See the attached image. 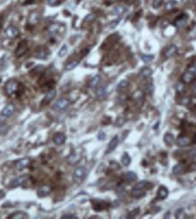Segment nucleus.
<instances>
[{
	"mask_svg": "<svg viewBox=\"0 0 196 219\" xmlns=\"http://www.w3.org/2000/svg\"><path fill=\"white\" fill-rule=\"evenodd\" d=\"M4 196H5V193L3 192V191L0 190V199H2Z\"/></svg>",
	"mask_w": 196,
	"mask_h": 219,
	"instance_id": "47",
	"label": "nucleus"
},
{
	"mask_svg": "<svg viewBox=\"0 0 196 219\" xmlns=\"http://www.w3.org/2000/svg\"><path fill=\"white\" fill-rule=\"evenodd\" d=\"M2 64V61H0V65H1Z\"/></svg>",
	"mask_w": 196,
	"mask_h": 219,
	"instance_id": "49",
	"label": "nucleus"
},
{
	"mask_svg": "<svg viewBox=\"0 0 196 219\" xmlns=\"http://www.w3.org/2000/svg\"><path fill=\"white\" fill-rule=\"evenodd\" d=\"M104 136H105V135H104V133H100L99 135H98L99 140H104Z\"/></svg>",
	"mask_w": 196,
	"mask_h": 219,
	"instance_id": "45",
	"label": "nucleus"
},
{
	"mask_svg": "<svg viewBox=\"0 0 196 219\" xmlns=\"http://www.w3.org/2000/svg\"><path fill=\"white\" fill-rule=\"evenodd\" d=\"M157 195L158 197L161 198V199H164L167 197L168 195V190L166 187H160L159 189H158V192H157Z\"/></svg>",
	"mask_w": 196,
	"mask_h": 219,
	"instance_id": "19",
	"label": "nucleus"
},
{
	"mask_svg": "<svg viewBox=\"0 0 196 219\" xmlns=\"http://www.w3.org/2000/svg\"><path fill=\"white\" fill-rule=\"evenodd\" d=\"M135 99H136V102L138 104L140 103V105H142V103L143 101V94L141 92H138L137 95H135Z\"/></svg>",
	"mask_w": 196,
	"mask_h": 219,
	"instance_id": "36",
	"label": "nucleus"
},
{
	"mask_svg": "<svg viewBox=\"0 0 196 219\" xmlns=\"http://www.w3.org/2000/svg\"><path fill=\"white\" fill-rule=\"evenodd\" d=\"M186 21H187V18H186V16H181V18H179L176 20L175 25H176L177 27H179V28H182V27H183L184 26H185Z\"/></svg>",
	"mask_w": 196,
	"mask_h": 219,
	"instance_id": "22",
	"label": "nucleus"
},
{
	"mask_svg": "<svg viewBox=\"0 0 196 219\" xmlns=\"http://www.w3.org/2000/svg\"><path fill=\"white\" fill-rule=\"evenodd\" d=\"M61 2L59 0H48V5H51V7H55V5H58Z\"/></svg>",
	"mask_w": 196,
	"mask_h": 219,
	"instance_id": "39",
	"label": "nucleus"
},
{
	"mask_svg": "<svg viewBox=\"0 0 196 219\" xmlns=\"http://www.w3.org/2000/svg\"><path fill=\"white\" fill-rule=\"evenodd\" d=\"M175 89H176V91H177L178 93L183 92V91H184V85L182 83V82H179V83H177V85H176Z\"/></svg>",
	"mask_w": 196,
	"mask_h": 219,
	"instance_id": "37",
	"label": "nucleus"
},
{
	"mask_svg": "<svg viewBox=\"0 0 196 219\" xmlns=\"http://www.w3.org/2000/svg\"><path fill=\"white\" fill-rule=\"evenodd\" d=\"M110 1H112V2H114V1H115V0H110Z\"/></svg>",
	"mask_w": 196,
	"mask_h": 219,
	"instance_id": "48",
	"label": "nucleus"
},
{
	"mask_svg": "<svg viewBox=\"0 0 196 219\" xmlns=\"http://www.w3.org/2000/svg\"><path fill=\"white\" fill-rule=\"evenodd\" d=\"M190 143H191V140H190L189 137L187 136H179V137L176 139V144L178 146H188Z\"/></svg>",
	"mask_w": 196,
	"mask_h": 219,
	"instance_id": "13",
	"label": "nucleus"
},
{
	"mask_svg": "<svg viewBox=\"0 0 196 219\" xmlns=\"http://www.w3.org/2000/svg\"><path fill=\"white\" fill-rule=\"evenodd\" d=\"M59 1H60V2H62V1H63V0H59Z\"/></svg>",
	"mask_w": 196,
	"mask_h": 219,
	"instance_id": "50",
	"label": "nucleus"
},
{
	"mask_svg": "<svg viewBox=\"0 0 196 219\" xmlns=\"http://www.w3.org/2000/svg\"><path fill=\"white\" fill-rule=\"evenodd\" d=\"M127 86H128V82H127L126 80H123V81L120 82V83H119L118 85H117L116 90L118 91V92H120V91H122V90H124L125 88H126Z\"/></svg>",
	"mask_w": 196,
	"mask_h": 219,
	"instance_id": "32",
	"label": "nucleus"
},
{
	"mask_svg": "<svg viewBox=\"0 0 196 219\" xmlns=\"http://www.w3.org/2000/svg\"><path fill=\"white\" fill-rule=\"evenodd\" d=\"M147 90H148V93H149V94H152V92H153V90H154V86H153V85H152V84H150V85L148 86Z\"/></svg>",
	"mask_w": 196,
	"mask_h": 219,
	"instance_id": "42",
	"label": "nucleus"
},
{
	"mask_svg": "<svg viewBox=\"0 0 196 219\" xmlns=\"http://www.w3.org/2000/svg\"><path fill=\"white\" fill-rule=\"evenodd\" d=\"M127 182H134L137 179V176L133 172H127L125 177Z\"/></svg>",
	"mask_w": 196,
	"mask_h": 219,
	"instance_id": "25",
	"label": "nucleus"
},
{
	"mask_svg": "<svg viewBox=\"0 0 196 219\" xmlns=\"http://www.w3.org/2000/svg\"><path fill=\"white\" fill-rule=\"evenodd\" d=\"M192 93H193V96L194 97H196V85L193 86V90H192Z\"/></svg>",
	"mask_w": 196,
	"mask_h": 219,
	"instance_id": "44",
	"label": "nucleus"
},
{
	"mask_svg": "<svg viewBox=\"0 0 196 219\" xmlns=\"http://www.w3.org/2000/svg\"><path fill=\"white\" fill-rule=\"evenodd\" d=\"M164 139L165 144H167L168 146H172L174 143V137H173V135L171 133H166L164 135Z\"/></svg>",
	"mask_w": 196,
	"mask_h": 219,
	"instance_id": "21",
	"label": "nucleus"
},
{
	"mask_svg": "<svg viewBox=\"0 0 196 219\" xmlns=\"http://www.w3.org/2000/svg\"><path fill=\"white\" fill-rule=\"evenodd\" d=\"M39 18H40V15L37 13H32L29 15V18H28V22L30 24H36L37 22L39 21Z\"/></svg>",
	"mask_w": 196,
	"mask_h": 219,
	"instance_id": "24",
	"label": "nucleus"
},
{
	"mask_svg": "<svg viewBox=\"0 0 196 219\" xmlns=\"http://www.w3.org/2000/svg\"><path fill=\"white\" fill-rule=\"evenodd\" d=\"M117 145H118V136L115 135L114 137L111 139L110 143L108 144L107 149H106V151H105V154H109V153L113 152L116 148Z\"/></svg>",
	"mask_w": 196,
	"mask_h": 219,
	"instance_id": "9",
	"label": "nucleus"
},
{
	"mask_svg": "<svg viewBox=\"0 0 196 219\" xmlns=\"http://www.w3.org/2000/svg\"><path fill=\"white\" fill-rule=\"evenodd\" d=\"M163 1H164V0H154V2H153L154 8H155V9L159 8L161 7V5L163 4Z\"/></svg>",
	"mask_w": 196,
	"mask_h": 219,
	"instance_id": "38",
	"label": "nucleus"
},
{
	"mask_svg": "<svg viewBox=\"0 0 196 219\" xmlns=\"http://www.w3.org/2000/svg\"><path fill=\"white\" fill-rule=\"evenodd\" d=\"M189 70L192 71V72H196V61H194L191 65H190Z\"/></svg>",
	"mask_w": 196,
	"mask_h": 219,
	"instance_id": "40",
	"label": "nucleus"
},
{
	"mask_svg": "<svg viewBox=\"0 0 196 219\" xmlns=\"http://www.w3.org/2000/svg\"><path fill=\"white\" fill-rule=\"evenodd\" d=\"M195 3H196V0H195Z\"/></svg>",
	"mask_w": 196,
	"mask_h": 219,
	"instance_id": "51",
	"label": "nucleus"
},
{
	"mask_svg": "<svg viewBox=\"0 0 196 219\" xmlns=\"http://www.w3.org/2000/svg\"><path fill=\"white\" fill-rule=\"evenodd\" d=\"M28 217V216H27L26 214H25V213L23 212H16L15 213V214H12L11 216H8V218H18V219H21V218H26Z\"/></svg>",
	"mask_w": 196,
	"mask_h": 219,
	"instance_id": "27",
	"label": "nucleus"
},
{
	"mask_svg": "<svg viewBox=\"0 0 196 219\" xmlns=\"http://www.w3.org/2000/svg\"><path fill=\"white\" fill-rule=\"evenodd\" d=\"M5 35H7L8 38H15L19 35V31L16 27L10 26L7 27V30H5Z\"/></svg>",
	"mask_w": 196,
	"mask_h": 219,
	"instance_id": "10",
	"label": "nucleus"
},
{
	"mask_svg": "<svg viewBox=\"0 0 196 219\" xmlns=\"http://www.w3.org/2000/svg\"><path fill=\"white\" fill-rule=\"evenodd\" d=\"M63 218H76V216L74 215H65L63 216Z\"/></svg>",
	"mask_w": 196,
	"mask_h": 219,
	"instance_id": "43",
	"label": "nucleus"
},
{
	"mask_svg": "<svg viewBox=\"0 0 196 219\" xmlns=\"http://www.w3.org/2000/svg\"><path fill=\"white\" fill-rule=\"evenodd\" d=\"M147 182L146 181H141L139 182L138 184H136L133 187V188L132 189V195L133 196V197H140V196H142L144 195V187L145 185H146Z\"/></svg>",
	"mask_w": 196,
	"mask_h": 219,
	"instance_id": "2",
	"label": "nucleus"
},
{
	"mask_svg": "<svg viewBox=\"0 0 196 219\" xmlns=\"http://www.w3.org/2000/svg\"><path fill=\"white\" fill-rule=\"evenodd\" d=\"M125 11V7H121V5H118V7H116L114 9L113 13H114L115 15H121L122 14H124Z\"/></svg>",
	"mask_w": 196,
	"mask_h": 219,
	"instance_id": "34",
	"label": "nucleus"
},
{
	"mask_svg": "<svg viewBox=\"0 0 196 219\" xmlns=\"http://www.w3.org/2000/svg\"><path fill=\"white\" fill-rule=\"evenodd\" d=\"M86 169L84 166H79L75 170L73 178H74V181L76 184H81L84 181V179L86 178Z\"/></svg>",
	"mask_w": 196,
	"mask_h": 219,
	"instance_id": "1",
	"label": "nucleus"
},
{
	"mask_svg": "<svg viewBox=\"0 0 196 219\" xmlns=\"http://www.w3.org/2000/svg\"><path fill=\"white\" fill-rule=\"evenodd\" d=\"M69 105H70V102L68 99H66V98H60V99H58L54 104L53 109L55 111H63L68 107Z\"/></svg>",
	"mask_w": 196,
	"mask_h": 219,
	"instance_id": "4",
	"label": "nucleus"
},
{
	"mask_svg": "<svg viewBox=\"0 0 196 219\" xmlns=\"http://www.w3.org/2000/svg\"><path fill=\"white\" fill-rule=\"evenodd\" d=\"M18 86L19 84L15 80H10L8 81L7 84H5V93H7V96H12L18 90Z\"/></svg>",
	"mask_w": 196,
	"mask_h": 219,
	"instance_id": "3",
	"label": "nucleus"
},
{
	"mask_svg": "<svg viewBox=\"0 0 196 219\" xmlns=\"http://www.w3.org/2000/svg\"><path fill=\"white\" fill-rule=\"evenodd\" d=\"M30 165V159L27 157L21 158L20 160L16 161L15 163V167L18 169V170H22V169L26 168V166H28Z\"/></svg>",
	"mask_w": 196,
	"mask_h": 219,
	"instance_id": "8",
	"label": "nucleus"
},
{
	"mask_svg": "<svg viewBox=\"0 0 196 219\" xmlns=\"http://www.w3.org/2000/svg\"><path fill=\"white\" fill-rule=\"evenodd\" d=\"M194 78H195L194 72H192V71H190V70L188 72L184 73L183 75V82H185V83H190V82H192Z\"/></svg>",
	"mask_w": 196,
	"mask_h": 219,
	"instance_id": "15",
	"label": "nucleus"
},
{
	"mask_svg": "<svg viewBox=\"0 0 196 219\" xmlns=\"http://www.w3.org/2000/svg\"><path fill=\"white\" fill-rule=\"evenodd\" d=\"M154 57L152 56V55H141V59L143 60V62L144 63H151L154 60Z\"/></svg>",
	"mask_w": 196,
	"mask_h": 219,
	"instance_id": "31",
	"label": "nucleus"
},
{
	"mask_svg": "<svg viewBox=\"0 0 196 219\" xmlns=\"http://www.w3.org/2000/svg\"><path fill=\"white\" fill-rule=\"evenodd\" d=\"M81 158H82V153L78 150H75L68 156L67 161H68V163L71 164V165H75V164H77L80 161Z\"/></svg>",
	"mask_w": 196,
	"mask_h": 219,
	"instance_id": "5",
	"label": "nucleus"
},
{
	"mask_svg": "<svg viewBox=\"0 0 196 219\" xmlns=\"http://www.w3.org/2000/svg\"><path fill=\"white\" fill-rule=\"evenodd\" d=\"M176 51H177L176 46L174 45H171L170 46H168L166 48V50L164 52V57L166 58H170V57H172L173 55L176 53Z\"/></svg>",
	"mask_w": 196,
	"mask_h": 219,
	"instance_id": "14",
	"label": "nucleus"
},
{
	"mask_svg": "<svg viewBox=\"0 0 196 219\" xmlns=\"http://www.w3.org/2000/svg\"><path fill=\"white\" fill-rule=\"evenodd\" d=\"M96 95L98 97L102 98L106 96V87L105 86H101L96 90Z\"/></svg>",
	"mask_w": 196,
	"mask_h": 219,
	"instance_id": "30",
	"label": "nucleus"
},
{
	"mask_svg": "<svg viewBox=\"0 0 196 219\" xmlns=\"http://www.w3.org/2000/svg\"><path fill=\"white\" fill-rule=\"evenodd\" d=\"M100 80H101L100 75L94 76V77L90 80V82H89V86H90L91 88H94V87L97 86V85L99 84Z\"/></svg>",
	"mask_w": 196,
	"mask_h": 219,
	"instance_id": "23",
	"label": "nucleus"
},
{
	"mask_svg": "<svg viewBox=\"0 0 196 219\" xmlns=\"http://www.w3.org/2000/svg\"><path fill=\"white\" fill-rule=\"evenodd\" d=\"M27 179H28V177H27V176H26V175H24V176H20L11 182L10 187H18L19 185H22L23 184H25Z\"/></svg>",
	"mask_w": 196,
	"mask_h": 219,
	"instance_id": "7",
	"label": "nucleus"
},
{
	"mask_svg": "<svg viewBox=\"0 0 196 219\" xmlns=\"http://www.w3.org/2000/svg\"><path fill=\"white\" fill-rule=\"evenodd\" d=\"M50 187L48 185H43L37 191V195L40 196V197H44V196H46L47 195H49L50 193Z\"/></svg>",
	"mask_w": 196,
	"mask_h": 219,
	"instance_id": "16",
	"label": "nucleus"
},
{
	"mask_svg": "<svg viewBox=\"0 0 196 219\" xmlns=\"http://www.w3.org/2000/svg\"><path fill=\"white\" fill-rule=\"evenodd\" d=\"M183 171V166L181 165V164H178V165H175L172 168V173L176 175V176H179L181 175Z\"/></svg>",
	"mask_w": 196,
	"mask_h": 219,
	"instance_id": "26",
	"label": "nucleus"
},
{
	"mask_svg": "<svg viewBox=\"0 0 196 219\" xmlns=\"http://www.w3.org/2000/svg\"><path fill=\"white\" fill-rule=\"evenodd\" d=\"M190 98L186 97V98H183V99L182 100V105H187L188 103H190Z\"/></svg>",
	"mask_w": 196,
	"mask_h": 219,
	"instance_id": "41",
	"label": "nucleus"
},
{
	"mask_svg": "<svg viewBox=\"0 0 196 219\" xmlns=\"http://www.w3.org/2000/svg\"><path fill=\"white\" fill-rule=\"evenodd\" d=\"M27 47H28V46H27V42L26 41H22L21 43H19L18 48L15 49L16 57H20L23 56V55H25L26 50H27Z\"/></svg>",
	"mask_w": 196,
	"mask_h": 219,
	"instance_id": "6",
	"label": "nucleus"
},
{
	"mask_svg": "<svg viewBox=\"0 0 196 219\" xmlns=\"http://www.w3.org/2000/svg\"><path fill=\"white\" fill-rule=\"evenodd\" d=\"M122 163L125 166H128L131 163V157L129 156V155L127 153H125L124 156L122 157Z\"/></svg>",
	"mask_w": 196,
	"mask_h": 219,
	"instance_id": "29",
	"label": "nucleus"
},
{
	"mask_svg": "<svg viewBox=\"0 0 196 219\" xmlns=\"http://www.w3.org/2000/svg\"><path fill=\"white\" fill-rule=\"evenodd\" d=\"M78 64H79V61H77V60H73V61H71V62H69L68 64L65 65V69L67 70V71H70V70H72V69H74Z\"/></svg>",
	"mask_w": 196,
	"mask_h": 219,
	"instance_id": "28",
	"label": "nucleus"
},
{
	"mask_svg": "<svg viewBox=\"0 0 196 219\" xmlns=\"http://www.w3.org/2000/svg\"><path fill=\"white\" fill-rule=\"evenodd\" d=\"M14 110H15V106L12 104H8V105H7L3 108V110L1 112V116L4 117H8L14 113Z\"/></svg>",
	"mask_w": 196,
	"mask_h": 219,
	"instance_id": "11",
	"label": "nucleus"
},
{
	"mask_svg": "<svg viewBox=\"0 0 196 219\" xmlns=\"http://www.w3.org/2000/svg\"><path fill=\"white\" fill-rule=\"evenodd\" d=\"M65 141V135L63 133H57L54 136V142L57 145H63Z\"/></svg>",
	"mask_w": 196,
	"mask_h": 219,
	"instance_id": "17",
	"label": "nucleus"
},
{
	"mask_svg": "<svg viewBox=\"0 0 196 219\" xmlns=\"http://www.w3.org/2000/svg\"><path fill=\"white\" fill-rule=\"evenodd\" d=\"M67 53V46L66 45H64L62 47H61V49L59 50V53H58V56L63 57L64 56H65Z\"/></svg>",
	"mask_w": 196,
	"mask_h": 219,
	"instance_id": "35",
	"label": "nucleus"
},
{
	"mask_svg": "<svg viewBox=\"0 0 196 219\" xmlns=\"http://www.w3.org/2000/svg\"><path fill=\"white\" fill-rule=\"evenodd\" d=\"M176 5H177V1H176V0H170V1H168V3L166 4L165 8H166V10L170 11V10H172V9L174 8V7H176Z\"/></svg>",
	"mask_w": 196,
	"mask_h": 219,
	"instance_id": "33",
	"label": "nucleus"
},
{
	"mask_svg": "<svg viewBox=\"0 0 196 219\" xmlns=\"http://www.w3.org/2000/svg\"><path fill=\"white\" fill-rule=\"evenodd\" d=\"M94 18V15H89L87 18H86V20H93Z\"/></svg>",
	"mask_w": 196,
	"mask_h": 219,
	"instance_id": "46",
	"label": "nucleus"
},
{
	"mask_svg": "<svg viewBox=\"0 0 196 219\" xmlns=\"http://www.w3.org/2000/svg\"><path fill=\"white\" fill-rule=\"evenodd\" d=\"M153 74V70L150 67H143L141 71H140V75L143 78H147Z\"/></svg>",
	"mask_w": 196,
	"mask_h": 219,
	"instance_id": "20",
	"label": "nucleus"
},
{
	"mask_svg": "<svg viewBox=\"0 0 196 219\" xmlns=\"http://www.w3.org/2000/svg\"><path fill=\"white\" fill-rule=\"evenodd\" d=\"M55 95H57V91H55V89L49 90V91L47 92V94L46 95V96H44V102L48 103V102H50V101H52V100L54 99V98H55Z\"/></svg>",
	"mask_w": 196,
	"mask_h": 219,
	"instance_id": "18",
	"label": "nucleus"
},
{
	"mask_svg": "<svg viewBox=\"0 0 196 219\" xmlns=\"http://www.w3.org/2000/svg\"><path fill=\"white\" fill-rule=\"evenodd\" d=\"M48 55H49V51L47 49L44 47H41L36 52L35 56H36V57H37L39 59H46L48 57Z\"/></svg>",
	"mask_w": 196,
	"mask_h": 219,
	"instance_id": "12",
	"label": "nucleus"
}]
</instances>
